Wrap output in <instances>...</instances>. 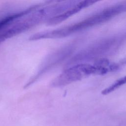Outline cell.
Listing matches in <instances>:
<instances>
[{"mask_svg": "<svg viewBox=\"0 0 126 126\" xmlns=\"http://www.w3.org/2000/svg\"><path fill=\"white\" fill-rule=\"evenodd\" d=\"M126 11V2L107 8L90 17L75 24L77 32L94 25L103 23L112 17Z\"/></svg>", "mask_w": 126, "mask_h": 126, "instance_id": "3", "label": "cell"}, {"mask_svg": "<svg viewBox=\"0 0 126 126\" xmlns=\"http://www.w3.org/2000/svg\"><path fill=\"white\" fill-rule=\"evenodd\" d=\"M108 70L107 68L99 64L96 65L86 63L77 64L63 71L51 82V86L54 88L62 87L88 75L93 74H103Z\"/></svg>", "mask_w": 126, "mask_h": 126, "instance_id": "2", "label": "cell"}, {"mask_svg": "<svg viewBox=\"0 0 126 126\" xmlns=\"http://www.w3.org/2000/svg\"><path fill=\"white\" fill-rule=\"evenodd\" d=\"M71 2L59 1L44 7L37 8L15 19L0 29V43L8 38L27 31L45 21H48L66 10Z\"/></svg>", "mask_w": 126, "mask_h": 126, "instance_id": "1", "label": "cell"}, {"mask_svg": "<svg viewBox=\"0 0 126 126\" xmlns=\"http://www.w3.org/2000/svg\"><path fill=\"white\" fill-rule=\"evenodd\" d=\"M32 10V8L29 7L24 10L10 14L3 18H1V19H0V29L4 27L6 25H8L9 23H10L15 19H17V18H19L23 15H24L26 14L29 13Z\"/></svg>", "mask_w": 126, "mask_h": 126, "instance_id": "5", "label": "cell"}, {"mask_svg": "<svg viewBox=\"0 0 126 126\" xmlns=\"http://www.w3.org/2000/svg\"><path fill=\"white\" fill-rule=\"evenodd\" d=\"M97 1L95 0H82L75 1L74 4L63 12L49 19L47 21L48 25H55L62 23L69 17L78 12L83 8L88 7L95 3Z\"/></svg>", "mask_w": 126, "mask_h": 126, "instance_id": "4", "label": "cell"}]
</instances>
